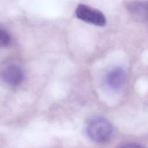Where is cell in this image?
Here are the masks:
<instances>
[{"label": "cell", "instance_id": "1", "mask_svg": "<svg viewBox=\"0 0 148 148\" xmlns=\"http://www.w3.org/2000/svg\"><path fill=\"white\" fill-rule=\"evenodd\" d=\"M86 130L87 136L97 143L108 141L113 132V127L110 122L100 116L91 119L87 124Z\"/></svg>", "mask_w": 148, "mask_h": 148}, {"label": "cell", "instance_id": "2", "mask_svg": "<svg viewBox=\"0 0 148 148\" xmlns=\"http://www.w3.org/2000/svg\"><path fill=\"white\" fill-rule=\"evenodd\" d=\"M75 14L78 18L88 23L100 27L106 24V18L101 12L84 4L77 6Z\"/></svg>", "mask_w": 148, "mask_h": 148}, {"label": "cell", "instance_id": "3", "mask_svg": "<svg viewBox=\"0 0 148 148\" xmlns=\"http://www.w3.org/2000/svg\"><path fill=\"white\" fill-rule=\"evenodd\" d=\"M126 73L121 67H115L108 71L105 77V83L106 87L114 91L123 88L126 82Z\"/></svg>", "mask_w": 148, "mask_h": 148}, {"label": "cell", "instance_id": "4", "mask_svg": "<svg viewBox=\"0 0 148 148\" xmlns=\"http://www.w3.org/2000/svg\"><path fill=\"white\" fill-rule=\"evenodd\" d=\"M2 76L4 81L10 86L19 85L23 81L24 72L17 65H9L3 71Z\"/></svg>", "mask_w": 148, "mask_h": 148}, {"label": "cell", "instance_id": "5", "mask_svg": "<svg viewBox=\"0 0 148 148\" xmlns=\"http://www.w3.org/2000/svg\"><path fill=\"white\" fill-rule=\"evenodd\" d=\"M128 9L136 19L140 21L148 20V0H137L128 5Z\"/></svg>", "mask_w": 148, "mask_h": 148}, {"label": "cell", "instance_id": "6", "mask_svg": "<svg viewBox=\"0 0 148 148\" xmlns=\"http://www.w3.org/2000/svg\"><path fill=\"white\" fill-rule=\"evenodd\" d=\"M10 41V36L9 33L4 29H0V45L1 47L8 46Z\"/></svg>", "mask_w": 148, "mask_h": 148}, {"label": "cell", "instance_id": "7", "mask_svg": "<svg viewBox=\"0 0 148 148\" xmlns=\"http://www.w3.org/2000/svg\"><path fill=\"white\" fill-rule=\"evenodd\" d=\"M120 148H143L140 145L136 143H129L124 145Z\"/></svg>", "mask_w": 148, "mask_h": 148}]
</instances>
